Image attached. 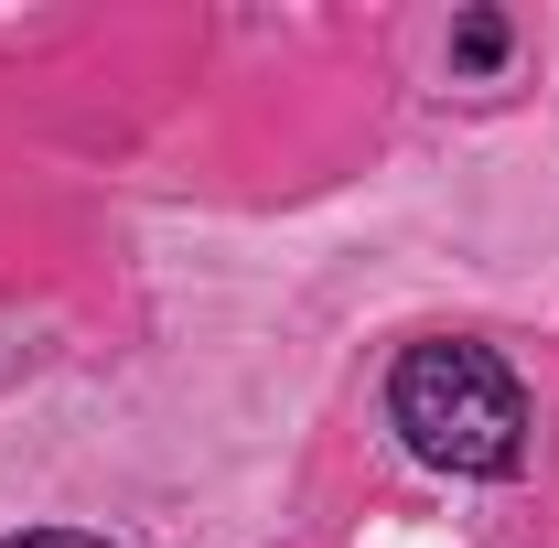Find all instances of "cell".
I'll return each instance as SVG.
<instances>
[{"label": "cell", "instance_id": "7a4b0ae2", "mask_svg": "<svg viewBox=\"0 0 559 548\" xmlns=\"http://www.w3.org/2000/svg\"><path fill=\"white\" fill-rule=\"evenodd\" d=\"M506 55H516V22L506 11H463L452 22V75H495Z\"/></svg>", "mask_w": 559, "mask_h": 548}, {"label": "cell", "instance_id": "6da1fadb", "mask_svg": "<svg viewBox=\"0 0 559 548\" xmlns=\"http://www.w3.org/2000/svg\"><path fill=\"white\" fill-rule=\"evenodd\" d=\"M388 430L409 441L430 474H463V484H516L527 474V388L495 344L463 334H430L388 366Z\"/></svg>", "mask_w": 559, "mask_h": 548}, {"label": "cell", "instance_id": "3957f363", "mask_svg": "<svg viewBox=\"0 0 559 548\" xmlns=\"http://www.w3.org/2000/svg\"><path fill=\"white\" fill-rule=\"evenodd\" d=\"M0 548H119V538H86V527H22V538H0Z\"/></svg>", "mask_w": 559, "mask_h": 548}]
</instances>
